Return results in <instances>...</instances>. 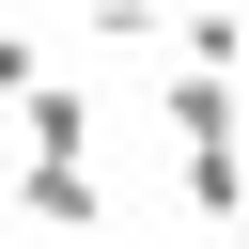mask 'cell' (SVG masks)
Returning a JSON list of instances; mask_svg holds the SVG:
<instances>
[{"mask_svg":"<svg viewBox=\"0 0 249 249\" xmlns=\"http://www.w3.org/2000/svg\"><path fill=\"white\" fill-rule=\"evenodd\" d=\"M16 218H31V233H62V249H93V233H109L93 156H16Z\"/></svg>","mask_w":249,"mask_h":249,"instance_id":"1","label":"cell"},{"mask_svg":"<svg viewBox=\"0 0 249 249\" xmlns=\"http://www.w3.org/2000/svg\"><path fill=\"white\" fill-rule=\"evenodd\" d=\"M16 140H31V156H93V93L31 78V93H16Z\"/></svg>","mask_w":249,"mask_h":249,"instance_id":"2","label":"cell"},{"mask_svg":"<svg viewBox=\"0 0 249 249\" xmlns=\"http://www.w3.org/2000/svg\"><path fill=\"white\" fill-rule=\"evenodd\" d=\"M31 78H47V62H31V31H16V16H0V109H16V93H31Z\"/></svg>","mask_w":249,"mask_h":249,"instance_id":"3","label":"cell"},{"mask_svg":"<svg viewBox=\"0 0 249 249\" xmlns=\"http://www.w3.org/2000/svg\"><path fill=\"white\" fill-rule=\"evenodd\" d=\"M0 249H16V233H0Z\"/></svg>","mask_w":249,"mask_h":249,"instance_id":"4","label":"cell"}]
</instances>
